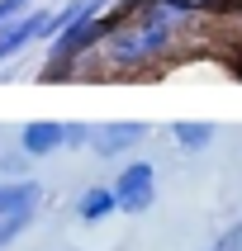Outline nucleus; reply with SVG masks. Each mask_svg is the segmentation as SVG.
Returning <instances> with one entry per match:
<instances>
[{"label": "nucleus", "instance_id": "9d476101", "mask_svg": "<svg viewBox=\"0 0 242 251\" xmlns=\"http://www.w3.org/2000/svg\"><path fill=\"white\" fill-rule=\"evenodd\" d=\"M28 218H33V209H28V213H0V251H5V247H10V242L28 227Z\"/></svg>", "mask_w": 242, "mask_h": 251}, {"label": "nucleus", "instance_id": "1a4fd4ad", "mask_svg": "<svg viewBox=\"0 0 242 251\" xmlns=\"http://www.w3.org/2000/svg\"><path fill=\"white\" fill-rule=\"evenodd\" d=\"M171 133H176V147H185V152H204V147L214 142L209 124H176Z\"/></svg>", "mask_w": 242, "mask_h": 251}, {"label": "nucleus", "instance_id": "9b49d317", "mask_svg": "<svg viewBox=\"0 0 242 251\" xmlns=\"http://www.w3.org/2000/svg\"><path fill=\"white\" fill-rule=\"evenodd\" d=\"M28 10H33V0H0V33H5L14 19H24Z\"/></svg>", "mask_w": 242, "mask_h": 251}, {"label": "nucleus", "instance_id": "6e6552de", "mask_svg": "<svg viewBox=\"0 0 242 251\" xmlns=\"http://www.w3.org/2000/svg\"><path fill=\"white\" fill-rule=\"evenodd\" d=\"M38 195V180H0V213H28Z\"/></svg>", "mask_w": 242, "mask_h": 251}, {"label": "nucleus", "instance_id": "f257e3e1", "mask_svg": "<svg viewBox=\"0 0 242 251\" xmlns=\"http://www.w3.org/2000/svg\"><path fill=\"white\" fill-rule=\"evenodd\" d=\"M114 24H119V14H90V19H81V24H71L67 33H57L53 38V62H48V71H71L76 62H85V57L95 52L100 43L114 33Z\"/></svg>", "mask_w": 242, "mask_h": 251}, {"label": "nucleus", "instance_id": "423d86ee", "mask_svg": "<svg viewBox=\"0 0 242 251\" xmlns=\"http://www.w3.org/2000/svg\"><path fill=\"white\" fill-rule=\"evenodd\" d=\"M114 0H67L57 14H48V33L43 38H57V33H67L71 24H81V19H90V14H105Z\"/></svg>", "mask_w": 242, "mask_h": 251}, {"label": "nucleus", "instance_id": "f03ea898", "mask_svg": "<svg viewBox=\"0 0 242 251\" xmlns=\"http://www.w3.org/2000/svg\"><path fill=\"white\" fill-rule=\"evenodd\" d=\"M114 195H119V209L124 213H142L157 204V171L147 161H128L119 176H114Z\"/></svg>", "mask_w": 242, "mask_h": 251}, {"label": "nucleus", "instance_id": "7ed1b4c3", "mask_svg": "<svg viewBox=\"0 0 242 251\" xmlns=\"http://www.w3.org/2000/svg\"><path fill=\"white\" fill-rule=\"evenodd\" d=\"M48 33V10H28L24 19H14L5 33H0V62H10V57H19L33 38H43Z\"/></svg>", "mask_w": 242, "mask_h": 251}, {"label": "nucleus", "instance_id": "0eeeda50", "mask_svg": "<svg viewBox=\"0 0 242 251\" xmlns=\"http://www.w3.org/2000/svg\"><path fill=\"white\" fill-rule=\"evenodd\" d=\"M76 213H81V223H100V218L119 213V195H114V185H90V190L81 195V204H76Z\"/></svg>", "mask_w": 242, "mask_h": 251}, {"label": "nucleus", "instance_id": "f8f14e48", "mask_svg": "<svg viewBox=\"0 0 242 251\" xmlns=\"http://www.w3.org/2000/svg\"><path fill=\"white\" fill-rule=\"evenodd\" d=\"M214 251H242V223H238V227H228V232H223V242H218Z\"/></svg>", "mask_w": 242, "mask_h": 251}, {"label": "nucleus", "instance_id": "20e7f679", "mask_svg": "<svg viewBox=\"0 0 242 251\" xmlns=\"http://www.w3.org/2000/svg\"><path fill=\"white\" fill-rule=\"evenodd\" d=\"M71 128L67 124H53V119H38V124H28L24 133H19V147H24L28 156H48L57 152V147H67Z\"/></svg>", "mask_w": 242, "mask_h": 251}, {"label": "nucleus", "instance_id": "39448f33", "mask_svg": "<svg viewBox=\"0 0 242 251\" xmlns=\"http://www.w3.org/2000/svg\"><path fill=\"white\" fill-rule=\"evenodd\" d=\"M142 138H147V124H109V128H95L90 147H95L100 156H119V152H128V147H138Z\"/></svg>", "mask_w": 242, "mask_h": 251}]
</instances>
